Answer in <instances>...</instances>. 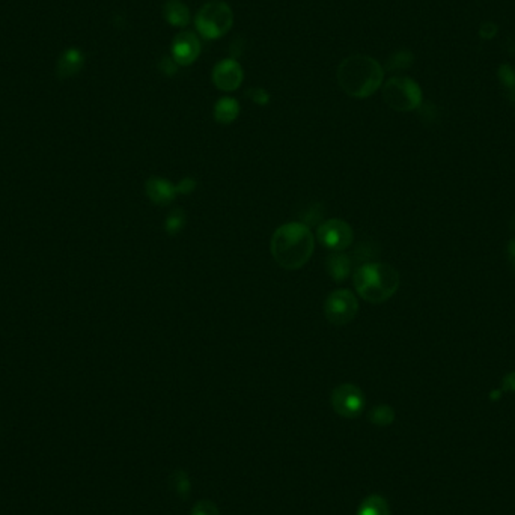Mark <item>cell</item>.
<instances>
[{
	"label": "cell",
	"instance_id": "13",
	"mask_svg": "<svg viewBox=\"0 0 515 515\" xmlns=\"http://www.w3.org/2000/svg\"><path fill=\"white\" fill-rule=\"evenodd\" d=\"M327 273L335 280V282H344L349 276L351 268H353V261L348 253L344 252H335L332 253L325 261Z\"/></svg>",
	"mask_w": 515,
	"mask_h": 515
},
{
	"label": "cell",
	"instance_id": "24",
	"mask_svg": "<svg viewBox=\"0 0 515 515\" xmlns=\"http://www.w3.org/2000/svg\"><path fill=\"white\" fill-rule=\"evenodd\" d=\"M192 515H221V514L213 502L201 500L193 507Z\"/></svg>",
	"mask_w": 515,
	"mask_h": 515
},
{
	"label": "cell",
	"instance_id": "25",
	"mask_svg": "<svg viewBox=\"0 0 515 515\" xmlns=\"http://www.w3.org/2000/svg\"><path fill=\"white\" fill-rule=\"evenodd\" d=\"M157 66L160 69V73H163V74L168 76V77H172V76L177 74L178 73V68H180V65L172 59V56L161 57V59L157 64Z\"/></svg>",
	"mask_w": 515,
	"mask_h": 515
},
{
	"label": "cell",
	"instance_id": "14",
	"mask_svg": "<svg viewBox=\"0 0 515 515\" xmlns=\"http://www.w3.org/2000/svg\"><path fill=\"white\" fill-rule=\"evenodd\" d=\"M163 17L173 28H185L190 23V11L181 0H168L163 5Z\"/></svg>",
	"mask_w": 515,
	"mask_h": 515
},
{
	"label": "cell",
	"instance_id": "7",
	"mask_svg": "<svg viewBox=\"0 0 515 515\" xmlns=\"http://www.w3.org/2000/svg\"><path fill=\"white\" fill-rule=\"evenodd\" d=\"M330 403L335 412L345 419L359 417L365 408V395L359 386L345 383L332 392Z\"/></svg>",
	"mask_w": 515,
	"mask_h": 515
},
{
	"label": "cell",
	"instance_id": "9",
	"mask_svg": "<svg viewBox=\"0 0 515 515\" xmlns=\"http://www.w3.org/2000/svg\"><path fill=\"white\" fill-rule=\"evenodd\" d=\"M213 83L217 89L224 92H232L237 91L244 79V73L241 65L233 59V57H228L216 64L213 68Z\"/></svg>",
	"mask_w": 515,
	"mask_h": 515
},
{
	"label": "cell",
	"instance_id": "31",
	"mask_svg": "<svg viewBox=\"0 0 515 515\" xmlns=\"http://www.w3.org/2000/svg\"><path fill=\"white\" fill-rule=\"evenodd\" d=\"M511 229L515 231V216L511 219Z\"/></svg>",
	"mask_w": 515,
	"mask_h": 515
},
{
	"label": "cell",
	"instance_id": "12",
	"mask_svg": "<svg viewBox=\"0 0 515 515\" xmlns=\"http://www.w3.org/2000/svg\"><path fill=\"white\" fill-rule=\"evenodd\" d=\"M83 64H85L83 53L77 49H68L59 57V61H57V68H56L57 77L68 79L76 76L77 73H80V69L83 68Z\"/></svg>",
	"mask_w": 515,
	"mask_h": 515
},
{
	"label": "cell",
	"instance_id": "2",
	"mask_svg": "<svg viewBox=\"0 0 515 515\" xmlns=\"http://www.w3.org/2000/svg\"><path fill=\"white\" fill-rule=\"evenodd\" d=\"M336 77L347 96L368 98L381 86L384 68L371 56L353 54L339 64Z\"/></svg>",
	"mask_w": 515,
	"mask_h": 515
},
{
	"label": "cell",
	"instance_id": "27",
	"mask_svg": "<svg viewBox=\"0 0 515 515\" xmlns=\"http://www.w3.org/2000/svg\"><path fill=\"white\" fill-rule=\"evenodd\" d=\"M479 32H481V37L482 38L490 40V38H493L494 35H496L497 26L493 25V23H484V25L481 26V30H479Z\"/></svg>",
	"mask_w": 515,
	"mask_h": 515
},
{
	"label": "cell",
	"instance_id": "15",
	"mask_svg": "<svg viewBox=\"0 0 515 515\" xmlns=\"http://www.w3.org/2000/svg\"><path fill=\"white\" fill-rule=\"evenodd\" d=\"M213 115H214L216 122H219L221 125H229L238 118L240 104L236 98L224 97V98L217 100Z\"/></svg>",
	"mask_w": 515,
	"mask_h": 515
},
{
	"label": "cell",
	"instance_id": "29",
	"mask_svg": "<svg viewBox=\"0 0 515 515\" xmlns=\"http://www.w3.org/2000/svg\"><path fill=\"white\" fill-rule=\"evenodd\" d=\"M507 255H508V261L509 265L512 268V272L515 273V238H512L508 245H507Z\"/></svg>",
	"mask_w": 515,
	"mask_h": 515
},
{
	"label": "cell",
	"instance_id": "1",
	"mask_svg": "<svg viewBox=\"0 0 515 515\" xmlns=\"http://www.w3.org/2000/svg\"><path fill=\"white\" fill-rule=\"evenodd\" d=\"M270 249L280 267L285 270H299L311 260L315 237L309 226L292 221L274 231Z\"/></svg>",
	"mask_w": 515,
	"mask_h": 515
},
{
	"label": "cell",
	"instance_id": "3",
	"mask_svg": "<svg viewBox=\"0 0 515 515\" xmlns=\"http://www.w3.org/2000/svg\"><path fill=\"white\" fill-rule=\"evenodd\" d=\"M353 280L357 294L372 304H380L393 297L401 282L400 273L392 265L383 262H368L357 267Z\"/></svg>",
	"mask_w": 515,
	"mask_h": 515
},
{
	"label": "cell",
	"instance_id": "19",
	"mask_svg": "<svg viewBox=\"0 0 515 515\" xmlns=\"http://www.w3.org/2000/svg\"><path fill=\"white\" fill-rule=\"evenodd\" d=\"M369 420L374 425L388 427L395 420V410L390 405H377L369 412Z\"/></svg>",
	"mask_w": 515,
	"mask_h": 515
},
{
	"label": "cell",
	"instance_id": "20",
	"mask_svg": "<svg viewBox=\"0 0 515 515\" xmlns=\"http://www.w3.org/2000/svg\"><path fill=\"white\" fill-rule=\"evenodd\" d=\"M413 59L415 57H413L412 52L398 50L389 57L388 64H386V68H388L389 71H400V69H405L412 65Z\"/></svg>",
	"mask_w": 515,
	"mask_h": 515
},
{
	"label": "cell",
	"instance_id": "16",
	"mask_svg": "<svg viewBox=\"0 0 515 515\" xmlns=\"http://www.w3.org/2000/svg\"><path fill=\"white\" fill-rule=\"evenodd\" d=\"M378 253H380L378 244L371 241V240H366V241L359 243L354 248V250L351 253H348V255L351 258V261H353V265L356 264L357 267H360L364 264L371 262L372 260H376V258L378 256Z\"/></svg>",
	"mask_w": 515,
	"mask_h": 515
},
{
	"label": "cell",
	"instance_id": "11",
	"mask_svg": "<svg viewBox=\"0 0 515 515\" xmlns=\"http://www.w3.org/2000/svg\"><path fill=\"white\" fill-rule=\"evenodd\" d=\"M145 192L149 201L160 207L170 205L178 195L177 189H175V184L158 177H152L145 183Z\"/></svg>",
	"mask_w": 515,
	"mask_h": 515
},
{
	"label": "cell",
	"instance_id": "10",
	"mask_svg": "<svg viewBox=\"0 0 515 515\" xmlns=\"http://www.w3.org/2000/svg\"><path fill=\"white\" fill-rule=\"evenodd\" d=\"M170 53L180 66H189L201 54V41L193 32H181L173 38Z\"/></svg>",
	"mask_w": 515,
	"mask_h": 515
},
{
	"label": "cell",
	"instance_id": "30",
	"mask_svg": "<svg viewBox=\"0 0 515 515\" xmlns=\"http://www.w3.org/2000/svg\"><path fill=\"white\" fill-rule=\"evenodd\" d=\"M502 389H497V390H494V392H491L490 393V398H491V400H493V401H497L499 400V398H500V395H502Z\"/></svg>",
	"mask_w": 515,
	"mask_h": 515
},
{
	"label": "cell",
	"instance_id": "21",
	"mask_svg": "<svg viewBox=\"0 0 515 515\" xmlns=\"http://www.w3.org/2000/svg\"><path fill=\"white\" fill-rule=\"evenodd\" d=\"M185 219H187V216L181 208H175L173 212L169 213V216L166 217V221H165V229L169 236H177V233L184 228Z\"/></svg>",
	"mask_w": 515,
	"mask_h": 515
},
{
	"label": "cell",
	"instance_id": "26",
	"mask_svg": "<svg viewBox=\"0 0 515 515\" xmlns=\"http://www.w3.org/2000/svg\"><path fill=\"white\" fill-rule=\"evenodd\" d=\"M196 181L192 178H184L178 184H175V189H177L178 195H190L196 190Z\"/></svg>",
	"mask_w": 515,
	"mask_h": 515
},
{
	"label": "cell",
	"instance_id": "22",
	"mask_svg": "<svg viewBox=\"0 0 515 515\" xmlns=\"http://www.w3.org/2000/svg\"><path fill=\"white\" fill-rule=\"evenodd\" d=\"M499 79L502 81V85L505 86L508 97L511 98L512 96H515V73L508 65H502L499 69Z\"/></svg>",
	"mask_w": 515,
	"mask_h": 515
},
{
	"label": "cell",
	"instance_id": "17",
	"mask_svg": "<svg viewBox=\"0 0 515 515\" xmlns=\"http://www.w3.org/2000/svg\"><path fill=\"white\" fill-rule=\"evenodd\" d=\"M356 515H390V508L384 497L372 494L361 502Z\"/></svg>",
	"mask_w": 515,
	"mask_h": 515
},
{
	"label": "cell",
	"instance_id": "23",
	"mask_svg": "<svg viewBox=\"0 0 515 515\" xmlns=\"http://www.w3.org/2000/svg\"><path fill=\"white\" fill-rule=\"evenodd\" d=\"M245 96H248L250 101L258 104V106H265V104L270 103V93L262 88H249Z\"/></svg>",
	"mask_w": 515,
	"mask_h": 515
},
{
	"label": "cell",
	"instance_id": "8",
	"mask_svg": "<svg viewBox=\"0 0 515 515\" xmlns=\"http://www.w3.org/2000/svg\"><path fill=\"white\" fill-rule=\"evenodd\" d=\"M317 237L325 249L333 252H344L353 244L354 232L347 221L330 219L318 226Z\"/></svg>",
	"mask_w": 515,
	"mask_h": 515
},
{
	"label": "cell",
	"instance_id": "6",
	"mask_svg": "<svg viewBox=\"0 0 515 515\" xmlns=\"http://www.w3.org/2000/svg\"><path fill=\"white\" fill-rule=\"evenodd\" d=\"M325 318L335 325H347L356 318L359 312V301L349 289H337L325 299Z\"/></svg>",
	"mask_w": 515,
	"mask_h": 515
},
{
	"label": "cell",
	"instance_id": "4",
	"mask_svg": "<svg viewBox=\"0 0 515 515\" xmlns=\"http://www.w3.org/2000/svg\"><path fill=\"white\" fill-rule=\"evenodd\" d=\"M195 25L202 38L214 41L231 30L233 25V13L226 2L212 0L197 11Z\"/></svg>",
	"mask_w": 515,
	"mask_h": 515
},
{
	"label": "cell",
	"instance_id": "5",
	"mask_svg": "<svg viewBox=\"0 0 515 515\" xmlns=\"http://www.w3.org/2000/svg\"><path fill=\"white\" fill-rule=\"evenodd\" d=\"M383 98L396 112H412L422 104V89L413 79L392 77L384 83Z\"/></svg>",
	"mask_w": 515,
	"mask_h": 515
},
{
	"label": "cell",
	"instance_id": "18",
	"mask_svg": "<svg viewBox=\"0 0 515 515\" xmlns=\"http://www.w3.org/2000/svg\"><path fill=\"white\" fill-rule=\"evenodd\" d=\"M170 485L172 490L175 491V494H177L181 500L189 499L192 491V482L187 472H184L183 469L175 470L170 476Z\"/></svg>",
	"mask_w": 515,
	"mask_h": 515
},
{
	"label": "cell",
	"instance_id": "28",
	"mask_svg": "<svg viewBox=\"0 0 515 515\" xmlns=\"http://www.w3.org/2000/svg\"><path fill=\"white\" fill-rule=\"evenodd\" d=\"M502 390L515 392V371L514 372H509L508 376H505V378H503Z\"/></svg>",
	"mask_w": 515,
	"mask_h": 515
}]
</instances>
